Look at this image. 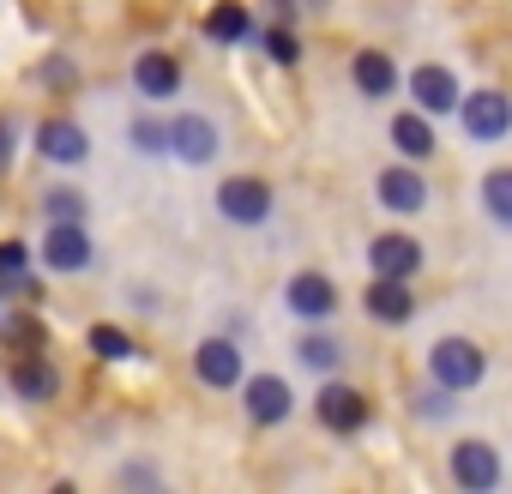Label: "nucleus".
I'll use <instances>...</instances> for the list:
<instances>
[{"mask_svg":"<svg viewBox=\"0 0 512 494\" xmlns=\"http://www.w3.org/2000/svg\"><path fill=\"white\" fill-rule=\"evenodd\" d=\"M428 374H434L440 392H470V386L488 374V356H482L470 338H440V344L428 350Z\"/></svg>","mask_w":512,"mask_h":494,"instance_id":"obj_1","label":"nucleus"},{"mask_svg":"<svg viewBox=\"0 0 512 494\" xmlns=\"http://www.w3.org/2000/svg\"><path fill=\"white\" fill-rule=\"evenodd\" d=\"M217 211H223L229 223H266V217H272V187H266L260 175H229V181L217 187Z\"/></svg>","mask_w":512,"mask_h":494,"instance_id":"obj_2","label":"nucleus"},{"mask_svg":"<svg viewBox=\"0 0 512 494\" xmlns=\"http://www.w3.org/2000/svg\"><path fill=\"white\" fill-rule=\"evenodd\" d=\"M458 121H464V133L470 139H506V127H512V97L506 91H476V97H464L458 103Z\"/></svg>","mask_w":512,"mask_h":494,"instance_id":"obj_3","label":"nucleus"},{"mask_svg":"<svg viewBox=\"0 0 512 494\" xmlns=\"http://www.w3.org/2000/svg\"><path fill=\"white\" fill-rule=\"evenodd\" d=\"M452 476H458V488L488 494V488H500V452L488 440H458L452 446Z\"/></svg>","mask_w":512,"mask_h":494,"instance_id":"obj_4","label":"nucleus"},{"mask_svg":"<svg viewBox=\"0 0 512 494\" xmlns=\"http://www.w3.org/2000/svg\"><path fill=\"white\" fill-rule=\"evenodd\" d=\"M43 266L49 272H85L91 266V235H85V223H55L43 235Z\"/></svg>","mask_w":512,"mask_h":494,"instance_id":"obj_5","label":"nucleus"},{"mask_svg":"<svg viewBox=\"0 0 512 494\" xmlns=\"http://www.w3.org/2000/svg\"><path fill=\"white\" fill-rule=\"evenodd\" d=\"M380 205L386 211H398V217H410V211H422L428 205V181L416 175V163H392V169H380Z\"/></svg>","mask_w":512,"mask_h":494,"instance_id":"obj_6","label":"nucleus"},{"mask_svg":"<svg viewBox=\"0 0 512 494\" xmlns=\"http://www.w3.org/2000/svg\"><path fill=\"white\" fill-rule=\"evenodd\" d=\"M314 410H320V422H326L332 434H356V428L368 422V398H362L356 386H338V380L320 386V404H314Z\"/></svg>","mask_w":512,"mask_h":494,"instance_id":"obj_7","label":"nucleus"},{"mask_svg":"<svg viewBox=\"0 0 512 494\" xmlns=\"http://www.w3.org/2000/svg\"><path fill=\"white\" fill-rule=\"evenodd\" d=\"M284 302H290L302 320H332V308H338V284H332L326 272H296L290 290H284Z\"/></svg>","mask_w":512,"mask_h":494,"instance_id":"obj_8","label":"nucleus"},{"mask_svg":"<svg viewBox=\"0 0 512 494\" xmlns=\"http://www.w3.org/2000/svg\"><path fill=\"white\" fill-rule=\"evenodd\" d=\"M193 374H199L205 386L229 392V386H241V350H235L229 338H205V344L193 350Z\"/></svg>","mask_w":512,"mask_h":494,"instance_id":"obj_9","label":"nucleus"},{"mask_svg":"<svg viewBox=\"0 0 512 494\" xmlns=\"http://www.w3.org/2000/svg\"><path fill=\"white\" fill-rule=\"evenodd\" d=\"M37 151H43L49 163H67V169H73V163H85V157H91V139H85V127H79V121H61V115H55V121H43V127H37Z\"/></svg>","mask_w":512,"mask_h":494,"instance_id":"obj_10","label":"nucleus"},{"mask_svg":"<svg viewBox=\"0 0 512 494\" xmlns=\"http://www.w3.org/2000/svg\"><path fill=\"white\" fill-rule=\"evenodd\" d=\"M169 151H175L181 163H211V157H217V127H211L205 115H175V121H169Z\"/></svg>","mask_w":512,"mask_h":494,"instance_id":"obj_11","label":"nucleus"},{"mask_svg":"<svg viewBox=\"0 0 512 494\" xmlns=\"http://www.w3.org/2000/svg\"><path fill=\"white\" fill-rule=\"evenodd\" d=\"M410 91H416V109L422 115H458V79L446 73V67H416V79H410Z\"/></svg>","mask_w":512,"mask_h":494,"instance_id":"obj_12","label":"nucleus"},{"mask_svg":"<svg viewBox=\"0 0 512 494\" xmlns=\"http://www.w3.org/2000/svg\"><path fill=\"white\" fill-rule=\"evenodd\" d=\"M290 410H296V398H290V386H284L278 374H253V380H247V416H253V422L272 428V422H284Z\"/></svg>","mask_w":512,"mask_h":494,"instance_id":"obj_13","label":"nucleus"},{"mask_svg":"<svg viewBox=\"0 0 512 494\" xmlns=\"http://www.w3.org/2000/svg\"><path fill=\"white\" fill-rule=\"evenodd\" d=\"M368 266H374V278H410V272L422 266V247H416L410 235H380V241L368 247Z\"/></svg>","mask_w":512,"mask_h":494,"instance_id":"obj_14","label":"nucleus"},{"mask_svg":"<svg viewBox=\"0 0 512 494\" xmlns=\"http://www.w3.org/2000/svg\"><path fill=\"white\" fill-rule=\"evenodd\" d=\"M133 85H139L145 97H175V91H181V61L151 49V55L133 61Z\"/></svg>","mask_w":512,"mask_h":494,"instance_id":"obj_15","label":"nucleus"},{"mask_svg":"<svg viewBox=\"0 0 512 494\" xmlns=\"http://www.w3.org/2000/svg\"><path fill=\"white\" fill-rule=\"evenodd\" d=\"M368 314H374V320H386V326H404V320L416 314L410 284H404V278H374V290H368Z\"/></svg>","mask_w":512,"mask_h":494,"instance_id":"obj_16","label":"nucleus"},{"mask_svg":"<svg viewBox=\"0 0 512 494\" xmlns=\"http://www.w3.org/2000/svg\"><path fill=\"white\" fill-rule=\"evenodd\" d=\"M350 73H356V91H362V97H392V91H398V67H392V55H380V49H362Z\"/></svg>","mask_w":512,"mask_h":494,"instance_id":"obj_17","label":"nucleus"},{"mask_svg":"<svg viewBox=\"0 0 512 494\" xmlns=\"http://www.w3.org/2000/svg\"><path fill=\"white\" fill-rule=\"evenodd\" d=\"M13 392H19V398H31V404L55 398V392H61V374H55V362H43V356H25V362L13 368Z\"/></svg>","mask_w":512,"mask_h":494,"instance_id":"obj_18","label":"nucleus"},{"mask_svg":"<svg viewBox=\"0 0 512 494\" xmlns=\"http://www.w3.org/2000/svg\"><path fill=\"white\" fill-rule=\"evenodd\" d=\"M392 145L410 157V163H422V157H434V133H428V121H422V109H404V115H392Z\"/></svg>","mask_w":512,"mask_h":494,"instance_id":"obj_19","label":"nucleus"},{"mask_svg":"<svg viewBox=\"0 0 512 494\" xmlns=\"http://www.w3.org/2000/svg\"><path fill=\"white\" fill-rule=\"evenodd\" d=\"M205 37H211V43H241V37H253V19H247V7H235V0L211 7V13H205Z\"/></svg>","mask_w":512,"mask_h":494,"instance_id":"obj_20","label":"nucleus"},{"mask_svg":"<svg viewBox=\"0 0 512 494\" xmlns=\"http://www.w3.org/2000/svg\"><path fill=\"white\" fill-rule=\"evenodd\" d=\"M296 356H302L314 374H332V368L344 362V344H338V338H326V332H308V338L296 344Z\"/></svg>","mask_w":512,"mask_h":494,"instance_id":"obj_21","label":"nucleus"},{"mask_svg":"<svg viewBox=\"0 0 512 494\" xmlns=\"http://www.w3.org/2000/svg\"><path fill=\"white\" fill-rule=\"evenodd\" d=\"M482 205H488V217L512 223V169H488L482 175Z\"/></svg>","mask_w":512,"mask_h":494,"instance_id":"obj_22","label":"nucleus"},{"mask_svg":"<svg viewBox=\"0 0 512 494\" xmlns=\"http://www.w3.org/2000/svg\"><path fill=\"white\" fill-rule=\"evenodd\" d=\"M43 211H49L55 223H85V193H73V187H55V193L43 199Z\"/></svg>","mask_w":512,"mask_h":494,"instance_id":"obj_23","label":"nucleus"},{"mask_svg":"<svg viewBox=\"0 0 512 494\" xmlns=\"http://www.w3.org/2000/svg\"><path fill=\"white\" fill-rule=\"evenodd\" d=\"M91 350H97L103 362H127V356H133V338L115 332V326H91Z\"/></svg>","mask_w":512,"mask_h":494,"instance_id":"obj_24","label":"nucleus"},{"mask_svg":"<svg viewBox=\"0 0 512 494\" xmlns=\"http://www.w3.org/2000/svg\"><path fill=\"white\" fill-rule=\"evenodd\" d=\"M133 145H139L145 157H163V151H169V127H163V121H133Z\"/></svg>","mask_w":512,"mask_h":494,"instance_id":"obj_25","label":"nucleus"},{"mask_svg":"<svg viewBox=\"0 0 512 494\" xmlns=\"http://www.w3.org/2000/svg\"><path fill=\"white\" fill-rule=\"evenodd\" d=\"M266 55H272L278 67H296V61H302V43H296V37L278 25V31H266Z\"/></svg>","mask_w":512,"mask_h":494,"instance_id":"obj_26","label":"nucleus"},{"mask_svg":"<svg viewBox=\"0 0 512 494\" xmlns=\"http://www.w3.org/2000/svg\"><path fill=\"white\" fill-rule=\"evenodd\" d=\"M7 338L13 344H43V320L37 314H19V320H7Z\"/></svg>","mask_w":512,"mask_h":494,"instance_id":"obj_27","label":"nucleus"},{"mask_svg":"<svg viewBox=\"0 0 512 494\" xmlns=\"http://www.w3.org/2000/svg\"><path fill=\"white\" fill-rule=\"evenodd\" d=\"M25 260H31L25 247H19V241H7V247H0V278H25Z\"/></svg>","mask_w":512,"mask_h":494,"instance_id":"obj_28","label":"nucleus"},{"mask_svg":"<svg viewBox=\"0 0 512 494\" xmlns=\"http://www.w3.org/2000/svg\"><path fill=\"white\" fill-rule=\"evenodd\" d=\"M13 133H19V127H13V115H0V169L13 163Z\"/></svg>","mask_w":512,"mask_h":494,"instance_id":"obj_29","label":"nucleus"},{"mask_svg":"<svg viewBox=\"0 0 512 494\" xmlns=\"http://www.w3.org/2000/svg\"><path fill=\"white\" fill-rule=\"evenodd\" d=\"M43 85H73V67H67V61H49V67H43Z\"/></svg>","mask_w":512,"mask_h":494,"instance_id":"obj_30","label":"nucleus"}]
</instances>
